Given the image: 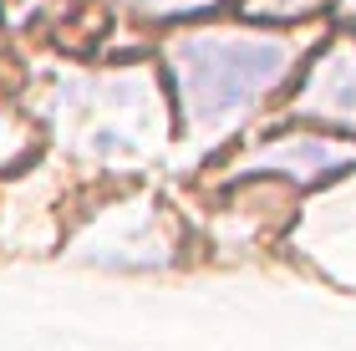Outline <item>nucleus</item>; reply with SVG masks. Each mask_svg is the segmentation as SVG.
<instances>
[{"mask_svg": "<svg viewBox=\"0 0 356 351\" xmlns=\"http://www.w3.org/2000/svg\"><path fill=\"white\" fill-rule=\"evenodd\" d=\"M173 72L184 87V107L193 127H214L245 113L285 76L290 41H254V36H184L173 41Z\"/></svg>", "mask_w": 356, "mask_h": 351, "instance_id": "f257e3e1", "label": "nucleus"}, {"mask_svg": "<svg viewBox=\"0 0 356 351\" xmlns=\"http://www.w3.org/2000/svg\"><path fill=\"white\" fill-rule=\"evenodd\" d=\"M296 113L356 127V51H331L321 61L305 82V97L296 102Z\"/></svg>", "mask_w": 356, "mask_h": 351, "instance_id": "f03ea898", "label": "nucleus"}, {"mask_svg": "<svg viewBox=\"0 0 356 351\" xmlns=\"http://www.w3.org/2000/svg\"><path fill=\"white\" fill-rule=\"evenodd\" d=\"M356 163V148H341V142H326V138H280L270 148L254 153V168H270V173H290L300 183H316L326 173Z\"/></svg>", "mask_w": 356, "mask_h": 351, "instance_id": "7ed1b4c3", "label": "nucleus"}, {"mask_svg": "<svg viewBox=\"0 0 356 351\" xmlns=\"http://www.w3.org/2000/svg\"><path fill=\"white\" fill-rule=\"evenodd\" d=\"M316 0H250V15H296V10H311Z\"/></svg>", "mask_w": 356, "mask_h": 351, "instance_id": "20e7f679", "label": "nucleus"}, {"mask_svg": "<svg viewBox=\"0 0 356 351\" xmlns=\"http://www.w3.org/2000/svg\"><path fill=\"white\" fill-rule=\"evenodd\" d=\"M148 10H199L204 0H143Z\"/></svg>", "mask_w": 356, "mask_h": 351, "instance_id": "39448f33", "label": "nucleus"}, {"mask_svg": "<svg viewBox=\"0 0 356 351\" xmlns=\"http://www.w3.org/2000/svg\"><path fill=\"white\" fill-rule=\"evenodd\" d=\"M351 6H356V0H351Z\"/></svg>", "mask_w": 356, "mask_h": 351, "instance_id": "423d86ee", "label": "nucleus"}]
</instances>
